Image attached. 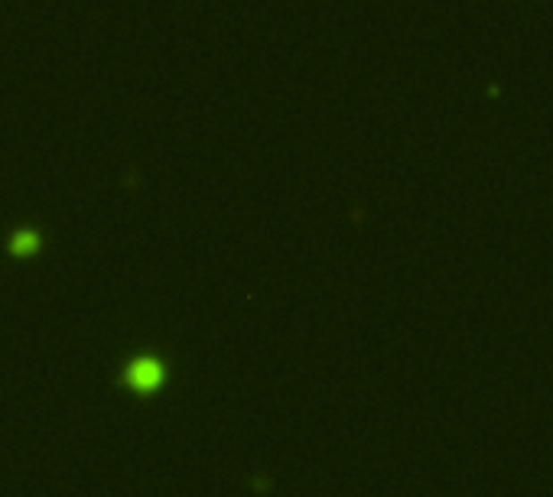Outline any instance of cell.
Here are the masks:
<instances>
[{"mask_svg": "<svg viewBox=\"0 0 553 497\" xmlns=\"http://www.w3.org/2000/svg\"><path fill=\"white\" fill-rule=\"evenodd\" d=\"M7 248L13 257H33L39 250V234H36V228H17L7 238Z\"/></svg>", "mask_w": 553, "mask_h": 497, "instance_id": "7a4b0ae2", "label": "cell"}, {"mask_svg": "<svg viewBox=\"0 0 553 497\" xmlns=\"http://www.w3.org/2000/svg\"><path fill=\"white\" fill-rule=\"evenodd\" d=\"M124 383L134 393H157L166 383V367L160 358L140 355L124 367Z\"/></svg>", "mask_w": 553, "mask_h": 497, "instance_id": "6da1fadb", "label": "cell"}]
</instances>
